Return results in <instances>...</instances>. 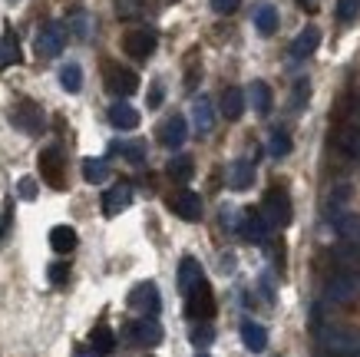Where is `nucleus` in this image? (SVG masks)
Segmentation results:
<instances>
[{"mask_svg": "<svg viewBox=\"0 0 360 357\" xmlns=\"http://www.w3.org/2000/svg\"><path fill=\"white\" fill-rule=\"evenodd\" d=\"M324 298L330 304H347L360 298V271H344L338 268L324 284Z\"/></svg>", "mask_w": 360, "mask_h": 357, "instance_id": "f257e3e1", "label": "nucleus"}, {"mask_svg": "<svg viewBox=\"0 0 360 357\" xmlns=\"http://www.w3.org/2000/svg\"><path fill=\"white\" fill-rule=\"evenodd\" d=\"M321 344L330 357H360V334L350 327H324Z\"/></svg>", "mask_w": 360, "mask_h": 357, "instance_id": "f03ea898", "label": "nucleus"}, {"mask_svg": "<svg viewBox=\"0 0 360 357\" xmlns=\"http://www.w3.org/2000/svg\"><path fill=\"white\" fill-rule=\"evenodd\" d=\"M264 215H268V225H291V199H288V192H284L281 185H271L268 192H264Z\"/></svg>", "mask_w": 360, "mask_h": 357, "instance_id": "7ed1b4c3", "label": "nucleus"}, {"mask_svg": "<svg viewBox=\"0 0 360 357\" xmlns=\"http://www.w3.org/2000/svg\"><path fill=\"white\" fill-rule=\"evenodd\" d=\"M212 314H215V294H212L208 282H202L186 294V318H192V321H208Z\"/></svg>", "mask_w": 360, "mask_h": 357, "instance_id": "20e7f679", "label": "nucleus"}, {"mask_svg": "<svg viewBox=\"0 0 360 357\" xmlns=\"http://www.w3.org/2000/svg\"><path fill=\"white\" fill-rule=\"evenodd\" d=\"M11 123L17 126L20 132H30V136H37V132H44V109L37 106V103H30V99H23V103H17L11 113Z\"/></svg>", "mask_w": 360, "mask_h": 357, "instance_id": "39448f33", "label": "nucleus"}, {"mask_svg": "<svg viewBox=\"0 0 360 357\" xmlns=\"http://www.w3.org/2000/svg\"><path fill=\"white\" fill-rule=\"evenodd\" d=\"M129 308H136V311L146 314V318H155V314L162 311V298H159V288H155L153 282L136 284V288L129 292Z\"/></svg>", "mask_w": 360, "mask_h": 357, "instance_id": "423d86ee", "label": "nucleus"}, {"mask_svg": "<svg viewBox=\"0 0 360 357\" xmlns=\"http://www.w3.org/2000/svg\"><path fill=\"white\" fill-rule=\"evenodd\" d=\"M40 175H44V182L50 185V189H63L66 185V169H63V152L56 149V146H50V149L40 152Z\"/></svg>", "mask_w": 360, "mask_h": 357, "instance_id": "0eeeda50", "label": "nucleus"}, {"mask_svg": "<svg viewBox=\"0 0 360 357\" xmlns=\"http://www.w3.org/2000/svg\"><path fill=\"white\" fill-rule=\"evenodd\" d=\"M106 89L112 96H132L139 89V76L136 70H126V66H106Z\"/></svg>", "mask_w": 360, "mask_h": 357, "instance_id": "6e6552de", "label": "nucleus"}, {"mask_svg": "<svg viewBox=\"0 0 360 357\" xmlns=\"http://www.w3.org/2000/svg\"><path fill=\"white\" fill-rule=\"evenodd\" d=\"M66 46V30L60 27V23H44L40 27V33H37V54L40 56H60Z\"/></svg>", "mask_w": 360, "mask_h": 357, "instance_id": "1a4fd4ad", "label": "nucleus"}, {"mask_svg": "<svg viewBox=\"0 0 360 357\" xmlns=\"http://www.w3.org/2000/svg\"><path fill=\"white\" fill-rule=\"evenodd\" d=\"M155 44H159V37L153 30H129L122 37V50L132 56V60H146V56L155 54Z\"/></svg>", "mask_w": 360, "mask_h": 357, "instance_id": "9d476101", "label": "nucleus"}, {"mask_svg": "<svg viewBox=\"0 0 360 357\" xmlns=\"http://www.w3.org/2000/svg\"><path fill=\"white\" fill-rule=\"evenodd\" d=\"M126 331H129L132 344H142V347H155L159 341H162V325H159L155 318H139V321L129 325Z\"/></svg>", "mask_w": 360, "mask_h": 357, "instance_id": "9b49d317", "label": "nucleus"}, {"mask_svg": "<svg viewBox=\"0 0 360 357\" xmlns=\"http://www.w3.org/2000/svg\"><path fill=\"white\" fill-rule=\"evenodd\" d=\"M169 208H172L179 218H186V222H198V218H202V199H198L195 192H188V189L172 195V199H169Z\"/></svg>", "mask_w": 360, "mask_h": 357, "instance_id": "f8f14e48", "label": "nucleus"}, {"mask_svg": "<svg viewBox=\"0 0 360 357\" xmlns=\"http://www.w3.org/2000/svg\"><path fill=\"white\" fill-rule=\"evenodd\" d=\"M238 228H241V238H245V242H255V245L268 238V218H264L258 208L241 212V225Z\"/></svg>", "mask_w": 360, "mask_h": 357, "instance_id": "ddd939ff", "label": "nucleus"}, {"mask_svg": "<svg viewBox=\"0 0 360 357\" xmlns=\"http://www.w3.org/2000/svg\"><path fill=\"white\" fill-rule=\"evenodd\" d=\"M186 136H188V123L182 116L165 119L162 126H159V142H162V146H169V149H179V146L186 142Z\"/></svg>", "mask_w": 360, "mask_h": 357, "instance_id": "4468645a", "label": "nucleus"}, {"mask_svg": "<svg viewBox=\"0 0 360 357\" xmlns=\"http://www.w3.org/2000/svg\"><path fill=\"white\" fill-rule=\"evenodd\" d=\"M129 202H132V189H129V185H126V182L112 185L110 192L103 195V215H106V218L120 215L122 208H129Z\"/></svg>", "mask_w": 360, "mask_h": 357, "instance_id": "2eb2a0df", "label": "nucleus"}, {"mask_svg": "<svg viewBox=\"0 0 360 357\" xmlns=\"http://www.w3.org/2000/svg\"><path fill=\"white\" fill-rule=\"evenodd\" d=\"M202 282H205V275H202V265H198L192 255L179 261V292L188 294L192 288H195V284H202Z\"/></svg>", "mask_w": 360, "mask_h": 357, "instance_id": "dca6fc26", "label": "nucleus"}, {"mask_svg": "<svg viewBox=\"0 0 360 357\" xmlns=\"http://www.w3.org/2000/svg\"><path fill=\"white\" fill-rule=\"evenodd\" d=\"M317 46H321V30L311 23V27H304V30L295 37V44H291V56H295V60H304V56L314 54Z\"/></svg>", "mask_w": 360, "mask_h": 357, "instance_id": "f3484780", "label": "nucleus"}, {"mask_svg": "<svg viewBox=\"0 0 360 357\" xmlns=\"http://www.w3.org/2000/svg\"><path fill=\"white\" fill-rule=\"evenodd\" d=\"M241 341L248 347L251 354H262L268 347V331H264L258 321H241Z\"/></svg>", "mask_w": 360, "mask_h": 357, "instance_id": "a211bd4d", "label": "nucleus"}, {"mask_svg": "<svg viewBox=\"0 0 360 357\" xmlns=\"http://www.w3.org/2000/svg\"><path fill=\"white\" fill-rule=\"evenodd\" d=\"M192 123H195V130L205 136V132H212V126H215V109H212V99L198 96L195 103H192Z\"/></svg>", "mask_w": 360, "mask_h": 357, "instance_id": "6ab92c4d", "label": "nucleus"}, {"mask_svg": "<svg viewBox=\"0 0 360 357\" xmlns=\"http://www.w3.org/2000/svg\"><path fill=\"white\" fill-rule=\"evenodd\" d=\"M251 182H255V163H248V159L231 163V169H229V185L231 189H235V192H245Z\"/></svg>", "mask_w": 360, "mask_h": 357, "instance_id": "aec40b11", "label": "nucleus"}, {"mask_svg": "<svg viewBox=\"0 0 360 357\" xmlns=\"http://www.w3.org/2000/svg\"><path fill=\"white\" fill-rule=\"evenodd\" d=\"M110 123L116 126V130H136L139 126V113L129 106V103H112L110 106Z\"/></svg>", "mask_w": 360, "mask_h": 357, "instance_id": "412c9836", "label": "nucleus"}, {"mask_svg": "<svg viewBox=\"0 0 360 357\" xmlns=\"http://www.w3.org/2000/svg\"><path fill=\"white\" fill-rule=\"evenodd\" d=\"M50 245H53V251H60V255L73 251L77 249V228L73 225H56L53 232H50Z\"/></svg>", "mask_w": 360, "mask_h": 357, "instance_id": "4be33fe9", "label": "nucleus"}, {"mask_svg": "<svg viewBox=\"0 0 360 357\" xmlns=\"http://www.w3.org/2000/svg\"><path fill=\"white\" fill-rule=\"evenodd\" d=\"M251 106L258 116H268L271 113V87L264 83V80H255L251 83Z\"/></svg>", "mask_w": 360, "mask_h": 357, "instance_id": "5701e85b", "label": "nucleus"}, {"mask_svg": "<svg viewBox=\"0 0 360 357\" xmlns=\"http://www.w3.org/2000/svg\"><path fill=\"white\" fill-rule=\"evenodd\" d=\"M255 27H258V33H264V37H271V33L278 30V11H274L271 4H258V7H255Z\"/></svg>", "mask_w": 360, "mask_h": 357, "instance_id": "b1692460", "label": "nucleus"}, {"mask_svg": "<svg viewBox=\"0 0 360 357\" xmlns=\"http://www.w3.org/2000/svg\"><path fill=\"white\" fill-rule=\"evenodd\" d=\"M221 113H225V119H238L241 113H245V93H241L238 87H231L221 93Z\"/></svg>", "mask_w": 360, "mask_h": 357, "instance_id": "393cba45", "label": "nucleus"}, {"mask_svg": "<svg viewBox=\"0 0 360 357\" xmlns=\"http://www.w3.org/2000/svg\"><path fill=\"white\" fill-rule=\"evenodd\" d=\"M89 347H93V351H99L103 357L112 354V347H116V334H112L106 325L93 327V334H89Z\"/></svg>", "mask_w": 360, "mask_h": 357, "instance_id": "a878e982", "label": "nucleus"}, {"mask_svg": "<svg viewBox=\"0 0 360 357\" xmlns=\"http://www.w3.org/2000/svg\"><path fill=\"white\" fill-rule=\"evenodd\" d=\"M338 146L347 152V156L360 159V130L357 126H344V130L338 132Z\"/></svg>", "mask_w": 360, "mask_h": 357, "instance_id": "bb28decb", "label": "nucleus"}, {"mask_svg": "<svg viewBox=\"0 0 360 357\" xmlns=\"http://www.w3.org/2000/svg\"><path fill=\"white\" fill-rule=\"evenodd\" d=\"M7 63H20V46H17V37L11 30L0 37V66Z\"/></svg>", "mask_w": 360, "mask_h": 357, "instance_id": "cd10ccee", "label": "nucleus"}, {"mask_svg": "<svg viewBox=\"0 0 360 357\" xmlns=\"http://www.w3.org/2000/svg\"><path fill=\"white\" fill-rule=\"evenodd\" d=\"M334 225L347 242H357L360 245V215H334Z\"/></svg>", "mask_w": 360, "mask_h": 357, "instance_id": "c85d7f7f", "label": "nucleus"}, {"mask_svg": "<svg viewBox=\"0 0 360 357\" xmlns=\"http://www.w3.org/2000/svg\"><path fill=\"white\" fill-rule=\"evenodd\" d=\"M106 175H110V165L103 163V159H83V179L93 185L106 182Z\"/></svg>", "mask_w": 360, "mask_h": 357, "instance_id": "c756f323", "label": "nucleus"}, {"mask_svg": "<svg viewBox=\"0 0 360 357\" xmlns=\"http://www.w3.org/2000/svg\"><path fill=\"white\" fill-rule=\"evenodd\" d=\"M195 173V163L188 159V156H175L172 163H169V175H172L175 182H188Z\"/></svg>", "mask_w": 360, "mask_h": 357, "instance_id": "7c9ffc66", "label": "nucleus"}, {"mask_svg": "<svg viewBox=\"0 0 360 357\" xmlns=\"http://www.w3.org/2000/svg\"><path fill=\"white\" fill-rule=\"evenodd\" d=\"M60 83H63L66 93H79V87H83V70H79L77 63H66L63 70H60Z\"/></svg>", "mask_w": 360, "mask_h": 357, "instance_id": "2f4dec72", "label": "nucleus"}, {"mask_svg": "<svg viewBox=\"0 0 360 357\" xmlns=\"http://www.w3.org/2000/svg\"><path fill=\"white\" fill-rule=\"evenodd\" d=\"M268 152H271L274 159H284V156L291 152V136H288L284 130H274L271 139H268Z\"/></svg>", "mask_w": 360, "mask_h": 357, "instance_id": "473e14b6", "label": "nucleus"}, {"mask_svg": "<svg viewBox=\"0 0 360 357\" xmlns=\"http://www.w3.org/2000/svg\"><path fill=\"white\" fill-rule=\"evenodd\" d=\"M112 152L126 156V159H129L132 165L146 163V146H142V142H116V146H112Z\"/></svg>", "mask_w": 360, "mask_h": 357, "instance_id": "72a5a7b5", "label": "nucleus"}, {"mask_svg": "<svg viewBox=\"0 0 360 357\" xmlns=\"http://www.w3.org/2000/svg\"><path fill=\"white\" fill-rule=\"evenodd\" d=\"M357 13H360V0H338V17L344 23L357 20Z\"/></svg>", "mask_w": 360, "mask_h": 357, "instance_id": "f704fd0d", "label": "nucleus"}, {"mask_svg": "<svg viewBox=\"0 0 360 357\" xmlns=\"http://www.w3.org/2000/svg\"><path fill=\"white\" fill-rule=\"evenodd\" d=\"M212 341H215V331L208 325H198L195 331H192V344L195 347H205V344H212Z\"/></svg>", "mask_w": 360, "mask_h": 357, "instance_id": "c9c22d12", "label": "nucleus"}, {"mask_svg": "<svg viewBox=\"0 0 360 357\" xmlns=\"http://www.w3.org/2000/svg\"><path fill=\"white\" fill-rule=\"evenodd\" d=\"M162 99H165L162 83H153V89H149V109H159L162 106Z\"/></svg>", "mask_w": 360, "mask_h": 357, "instance_id": "e433bc0d", "label": "nucleus"}, {"mask_svg": "<svg viewBox=\"0 0 360 357\" xmlns=\"http://www.w3.org/2000/svg\"><path fill=\"white\" fill-rule=\"evenodd\" d=\"M66 278H70V268H66V265H50V282L66 284Z\"/></svg>", "mask_w": 360, "mask_h": 357, "instance_id": "4c0bfd02", "label": "nucleus"}, {"mask_svg": "<svg viewBox=\"0 0 360 357\" xmlns=\"http://www.w3.org/2000/svg\"><path fill=\"white\" fill-rule=\"evenodd\" d=\"M17 189H20V199H37V182H33L30 175H27V179H20V185H17Z\"/></svg>", "mask_w": 360, "mask_h": 357, "instance_id": "58836bf2", "label": "nucleus"}, {"mask_svg": "<svg viewBox=\"0 0 360 357\" xmlns=\"http://www.w3.org/2000/svg\"><path fill=\"white\" fill-rule=\"evenodd\" d=\"M212 11L215 13H231V11H238V0H212Z\"/></svg>", "mask_w": 360, "mask_h": 357, "instance_id": "ea45409f", "label": "nucleus"}, {"mask_svg": "<svg viewBox=\"0 0 360 357\" xmlns=\"http://www.w3.org/2000/svg\"><path fill=\"white\" fill-rule=\"evenodd\" d=\"M73 30H77V37H86V33H89L86 13H73Z\"/></svg>", "mask_w": 360, "mask_h": 357, "instance_id": "a19ab883", "label": "nucleus"}, {"mask_svg": "<svg viewBox=\"0 0 360 357\" xmlns=\"http://www.w3.org/2000/svg\"><path fill=\"white\" fill-rule=\"evenodd\" d=\"M307 93H311V87H307V83H297V87H295V103H297V106H301V103H307Z\"/></svg>", "mask_w": 360, "mask_h": 357, "instance_id": "79ce46f5", "label": "nucleus"}, {"mask_svg": "<svg viewBox=\"0 0 360 357\" xmlns=\"http://www.w3.org/2000/svg\"><path fill=\"white\" fill-rule=\"evenodd\" d=\"M77 357H103V354H99V351H93V347H79Z\"/></svg>", "mask_w": 360, "mask_h": 357, "instance_id": "37998d69", "label": "nucleus"}, {"mask_svg": "<svg viewBox=\"0 0 360 357\" xmlns=\"http://www.w3.org/2000/svg\"><path fill=\"white\" fill-rule=\"evenodd\" d=\"M195 357H208V354H195Z\"/></svg>", "mask_w": 360, "mask_h": 357, "instance_id": "c03bdc74", "label": "nucleus"}, {"mask_svg": "<svg viewBox=\"0 0 360 357\" xmlns=\"http://www.w3.org/2000/svg\"><path fill=\"white\" fill-rule=\"evenodd\" d=\"M301 4H311V0H301Z\"/></svg>", "mask_w": 360, "mask_h": 357, "instance_id": "a18cd8bd", "label": "nucleus"}]
</instances>
